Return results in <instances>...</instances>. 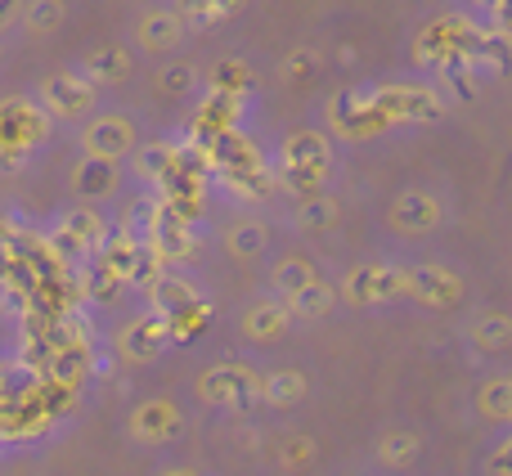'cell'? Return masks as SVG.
<instances>
[{
    "label": "cell",
    "mask_w": 512,
    "mask_h": 476,
    "mask_svg": "<svg viewBox=\"0 0 512 476\" xmlns=\"http://www.w3.org/2000/svg\"><path fill=\"white\" fill-rule=\"evenodd\" d=\"M198 391L203 400L212 405H225V409H248L256 396H261V378L248 369V364H216L198 378Z\"/></svg>",
    "instance_id": "obj_1"
},
{
    "label": "cell",
    "mask_w": 512,
    "mask_h": 476,
    "mask_svg": "<svg viewBox=\"0 0 512 476\" xmlns=\"http://www.w3.org/2000/svg\"><path fill=\"white\" fill-rule=\"evenodd\" d=\"M373 108L382 113V122H432V117H441V99L423 86H382L373 95Z\"/></svg>",
    "instance_id": "obj_2"
},
{
    "label": "cell",
    "mask_w": 512,
    "mask_h": 476,
    "mask_svg": "<svg viewBox=\"0 0 512 476\" xmlns=\"http://www.w3.org/2000/svg\"><path fill=\"white\" fill-rule=\"evenodd\" d=\"M342 292L355 306H378V301H391L405 292V270H396V265H360V270L346 274Z\"/></svg>",
    "instance_id": "obj_3"
},
{
    "label": "cell",
    "mask_w": 512,
    "mask_h": 476,
    "mask_svg": "<svg viewBox=\"0 0 512 476\" xmlns=\"http://www.w3.org/2000/svg\"><path fill=\"white\" fill-rule=\"evenodd\" d=\"M104 221H99L95 212H72L63 216V225L50 234V243H45V252L54 256H95L99 247H104Z\"/></svg>",
    "instance_id": "obj_4"
},
{
    "label": "cell",
    "mask_w": 512,
    "mask_h": 476,
    "mask_svg": "<svg viewBox=\"0 0 512 476\" xmlns=\"http://www.w3.org/2000/svg\"><path fill=\"white\" fill-rule=\"evenodd\" d=\"M45 135V117L23 99H5L0 104V149L32 153V144Z\"/></svg>",
    "instance_id": "obj_5"
},
{
    "label": "cell",
    "mask_w": 512,
    "mask_h": 476,
    "mask_svg": "<svg viewBox=\"0 0 512 476\" xmlns=\"http://www.w3.org/2000/svg\"><path fill=\"white\" fill-rule=\"evenodd\" d=\"M405 292H414L423 306H454L463 297V279L441 265H414L405 270Z\"/></svg>",
    "instance_id": "obj_6"
},
{
    "label": "cell",
    "mask_w": 512,
    "mask_h": 476,
    "mask_svg": "<svg viewBox=\"0 0 512 476\" xmlns=\"http://www.w3.org/2000/svg\"><path fill=\"white\" fill-rule=\"evenodd\" d=\"M131 144H135V126L126 117H95L86 126V158L117 162L122 153H131Z\"/></svg>",
    "instance_id": "obj_7"
},
{
    "label": "cell",
    "mask_w": 512,
    "mask_h": 476,
    "mask_svg": "<svg viewBox=\"0 0 512 476\" xmlns=\"http://www.w3.org/2000/svg\"><path fill=\"white\" fill-rule=\"evenodd\" d=\"M41 99H45V108H50V113L77 117V113H86V108L95 104V86H90L86 77L59 72V77H50V81L41 86Z\"/></svg>",
    "instance_id": "obj_8"
},
{
    "label": "cell",
    "mask_w": 512,
    "mask_h": 476,
    "mask_svg": "<svg viewBox=\"0 0 512 476\" xmlns=\"http://www.w3.org/2000/svg\"><path fill=\"white\" fill-rule=\"evenodd\" d=\"M167 342H171L167 319H162L158 310H153V315L135 319V324L122 333V355H126L131 364H144V360H153V355H158Z\"/></svg>",
    "instance_id": "obj_9"
},
{
    "label": "cell",
    "mask_w": 512,
    "mask_h": 476,
    "mask_svg": "<svg viewBox=\"0 0 512 476\" xmlns=\"http://www.w3.org/2000/svg\"><path fill=\"white\" fill-rule=\"evenodd\" d=\"M391 225L405 234H427L441 225V203L432 194H400L391 203Z\"/></svg>",
    "instance_id": "obj_10"
},
{
    "label": "cell",
    "mask_w": 512,
    "mask_h": 476,
    "mask_svg": "<svg viewBox=\"0 0 512 476\" xmlns=\"http://www.w3.org/2000/svg\"><path fill=\"white\" fill-rule=\"evenodd\" d=\"M131 432L140 436V441H171V436L180 432V414L176 405H167V400H153V405H140L131 418Z\"/></svg>",
    "instance_id": "obj_11"
},
{
    "label": "cell",
    "mask_w": 512,
    "mask_h": 476,
    "mask_svg": "<svg viewBox=\"0 0 512 476\" xmlns=\"http://www.w3.org/2000/svg\"><path fill=\"white\" fill-rule=\"evenodd\" d=\"M283 167H306L328 176V140L319 131H297L283 140Z\"/></svg>",
    "instance_id": "obj_12"
},
{
    "label": "cell",
    "mask_w": 512,
    "mask_h": 476,
    "mask_svg": "<svg viewBox=\"0 0 512 476\" xmlns=\"http://www.w3.org/2000/svg\"><path fill=\"white\" fill-rule=\"evenodd\" d=\"M288 324H292V315L283 301H261V306H252L248 315H243V333H248L252 342H274V337H283Z\"/></svg>",
    "instance_id": "obj_13"
},
{
    "label": "cell",
    "mask_w": 512,
    "mask_h": 476,
    "mask_svg": "<svg viewBox=\"0 0 512 476\" xmlns=\"http://www.w3.org/2000/svg\"><path fill=\"white\" fill-rule=\"evenodd\" d=\"M333 283H324V279H310L301 292H292L283 306H288V315L292 319H319V315H328L333 310Z\"/></svg>",
    "instance_id": "obj_14"
},
{
    "label": "cell",
    "mask_w": 512,
    "mask_h": 476,
    "mask_svg": "<svg viewBox=\"0 0 512 476\" xmlns=\"http://www.w3.org/2000/svg\"><path fill=\"white\" fill-rule=\"evenodd\" d=\"M72 185H77L81 198H104V194H113V185H117V162L86 158L77 171H72Z\"/></svg>",
    "instance_id": "obj_15"
},
{
    "label": "cell",
    "mask_w": 512,
    "mask_h": 476,
    "mask_svg": "<svg viewBox=\"0 0 512 476\" xmlns=\"http://www.w3.org/2000/svg\"><path fill=\"white\" fill-rule=\"evenodd\" d=\"M180 36H185V23H180L171 9H158V14H149L140 23V45L144 50H171V45H180Z\"/></svg>",
    "instance_id": "obj_16"
},
{
    "label": "cell",
    "mask_w": 512,
    "mask_h": 476,
    "mask_svg": "<svg viewBox=\"0 0 512 476\" xmlns=\"http://www.w3.org/2000/svg\"><path fill=\"white\" fill-rule=\"evenodd\" d=\"M86 81H126L131 77V54L117 50V45H104V50H95L86 59V72H81Z\"/></svg>",
    "instance_id": "obj_17"
},
{
    "label": "cell",
    "mask_w": 512,
    "mask_h": 476,
    "mask_svg": "<svg viewBox=\"0 0 512 476\" xmlns=\"http://www.w3.org/2000/svg\"><path fill=\"white\" fill-rule=\"evenodd\" d=\"M243 9V0H180V23L189 18V27H212V23H221V18H230V14H239Z\"/></svg>",
    "instance_id": "obj_18"
},
{
    "label": "cell",
    "mask_w": 512,
    "mask_h": 476,
    "mask_svg": "<svg viewBox=\"0 0 512 476\" xmlns=\"http://www.w3.org/2000/svg\"><path fill=\"white\" fill-rule=\"evenodd\" d=\"M153 310H158V315L162 319H167V315H176V310H185L189 306V301H194L198 297V292L194 288H189V283L185 279H171V274H162V279L158 283H153Z\"/></svg>",
    "instance_id": "obj_19"
},
{
    "label": "cell",
    "mask_w": 512,
    "mask_h": 476,
    "mask_svg": "<svg viewBox=\"0 0 512 476\" xmlns=\"http://www.w3.org/2000/svg\"><path fill=\"white\" fill-rule=\"evenodd\" d=\"M261 396L270 400V405H297V400L306 396V378H301L297 369H279L261 382Z\"/></svg>",
    "instance_id": "obj_20"
},
{
    "label": "cell",
    "mask_w": 512,
    "mask_h": 476,
    "mask_svg": "<svg viewBox=\"0 0 512 476\" xmlns=\"http://www.w3.org/2000/svg\"><path fill=\"white\" fill-rule=\"evenodd\" d=\"M472 342L486 346V351H504L512 342V319L499 315V310H490V315L472 319Z\"/></svg>",
    "instance_id": "obj_21"
},
{
    "label": "cell",
    "mask_w": 512,
    "mask_h": 476,
    "mask_svg": "<svg viewBox=\"0 0 512 476\" xmlns=\"http://www.w3.org/2000/svg\"><path fill=\"white\" fill-rule=\"evenodd\" d=\"M310 279H315L310 261H297V256H288V261H279V270H274V292H279V301H288L292 292H301Z\"/></svg>",
    "instance_id": "obj_22"
},
{
    "label": "cell",
    "mask_w": 512,
    "mask_h": 476,
    "mask_svg": "<svg viewBox=\"0 0 512 476\" xmlns=\"http://www.w3.org/2000/svg\"><path fill=\"white\" fill-rule=\"evenodd\" d=\"M297 225L301 230H333L337 225V203L333 198H324V194H315V198H306L301 203V212H297Z\"/></svg>",
    "instance_id": "obj_23"
},
{
    "label": "cell",
    "mask_w": 512,
    "mask_h": 476,
    "mask_svg": "<svg viewBox=\"0 0 512 476\" xmlns=\"http://www.w3.org/2000/svg\"><path fill=\"white\" fill-rule=\"evenodd\" d=\"M378 459L387 463V468H409V463L418 459V436L414 432H391L387 441L378 445Z\"/></svg>",
    "instance_id": "obj_24"
},
{
    "label": "cell",
    "mask_w": 512,
    "mask_h": 476,
    "mask_svg": "<svg viewBox=\"0 0 512 476\" xmlns=\"http://www.w3.org/2000/svg\"><path fill=\"white\" fill-rule=\"evenodd\" d=\"M481 414L495 418V423H508L512 418V382L508 378L486 382V391H481Z\"/></svg>",
    "instance_id": "obj_25"
},
{
    "label": "cell",
    "mask_w": 512,
    "mask_h": 476,
    "mask_svg": "<svg viewBox=\"0 0 512 476\" xmlns=\"http://www.w3.org/2000/svg\"><path fill=\"white\" fill-rule=\"evenodd\" d=\"M248 63H239V59H225L221 68H216V95H230V99H239L243 90H248Z\"/></svg>",
    "instance_id": "obj_26"
},
{
    "label": "cell",
    "mask_w": 512,
    "mask_h": 476,
    "mask_svg": "<svg viewBox=\"0 0 512 476\" xmlns=\"http://www.w3.org/2000/svg\"><path fill=\"white\" fill-rule=\"evenodd\" d=\"M261 247H265V230L256 221H243V225L230 230V252L234 256H252V252H261Z\"/></svg>",
    "instance_id": "obj_27"
},
{
    "label": "cell",
    "mask_w": 512,
    "mask_h": 476,
    "mask_svg": "<svg viewBox=\"0 0 512 476\" xmlns=\"http://www.w3.org/2000/svg\"><path fill=\"white\" fill-rule=\"evenodd\" d=\"M171 162H176V144H153V149L140 153V171L153 180H162L171 171Z\"/></svg>",
    "instance_id": "obj_28"
},
{
    "label": "cell",
    "mask_w": 512,
    "mask_h": 476,
    "mask_svg": "<svg viewBox=\"0 0 512 476\" xmlns=\"http://www.w3.org/2000/svg\"><path fill=\"white\" fill-rule=\"evenodd\" d=\"M59 18H63L59 0H32V9H27V27L32 32H50V27H59Z\"/></svg>",
    "instance_id": "obj_29"
},
{
    "label": "cell",
    "mask_w": 512,
    "mask_h": 476,
    "mask_svg": "<svg viewBox=\"0 0 512 476\" xmlns=\"http://www.w3.org/2000/svg\"><path fill=\"white\" fill-rule=\"evenodd\" d=\"M198 81V72L189 68V63H171V68H162V90L167 95H189Z\"/></svg>",
    "instance_id": "obj_30"
},
{
    "label": "cell",
    "mask_w": 512,
    "mask_h": 476,
    "mask_svg": "<svg viewBox=\"0 0 512 476\" xmlns=\"http://www.w3.org/2000/svg\"><path fill=\"white\" fill-rule=\"evenodd\" d=\"M283 459H288V463L310 459V441H288V445H283Z\"/></svg>",
    "instance_id": "obj_31"
},
{
    "label": "cell",
    "mask_w": 512,
    "mask_h": 476,
    "mask_svg": "<svg viewBox=\"0 0 512 476\" xmlns=\"http://www.w3.org/2000/svg\"><path fill=\"white\" fill-rule=\"evenodd\" d=\"M27 162V153H18V149H0V171H18Z\"/></svg>",
    "instance_id": "obj_32"
},
{
    "label": "cell",
    "mask_w": 512,
    "mask_h": 476,
    "mask_svg": "<svg viewBox=\"0 0 512 476\" xmlns=\"http://www.w3.org/2000/svg\"><path fill=\"white\" fill-rule=\"evenodd\" d=\"M315 63H319V59L306 50V54H292V59L283 63V68H288V77H297V68H315Z\"/></svg>",
    "instance_id": "obj_33"
},
{
    "label": "cell",
    "mask_w": 512,
    "mask_h": 476,
    "mask_svg": "<svg viewBox=\"0 0 512 476\" xmlns=\"http://www.w3.org/2000/svg\"><path fill=\"white\" fill-rule=\"evenodd\" d=\"M490 476H508V441L495 450V459H490Z\"/></svg>",
    "instance_id": "obj_34"
},
{
    "label": "cell",
    "mask_w": 512,
    "mask_h": 476,
    "mask_svg": "<svg viewBox=\"0 0 512 476\" xmlns=\"http://www.w3.org/2000/svg\"><path fill=\"white\" fill-rule=\"evenodd\" d=\"M14 18H18V0H0V32H5Z\"/></svg>",
    "instance_id": "obj_35"
},
{
    "label": "cell",
    "mask_w": 512,
    "mask_h": 476,
    "mask_svg": "<svg viewBox=\"0 0 512 476\" xmlns=\"http://www.w3.org/2000/svg\"><path fill=\"white\" fill-rule=\"evenodd\" d=\"M9 396H14V373H9L5 364H0V405H5Z\"/></svg>",
    "instance_id": "obj_36"
},
{
    "label": "cell",
    "mask_w": 512,
    "mask_h": 476,
    "mask_svg": "<svg viewBox=\"0 0 512 476\" xmlns=\"http://www.w3.org/2000/svg\"><path fill=\"white\" fill-rule=\"evenodd\" d=\"M481 5L495 9V14H499V27H504V0H481Z\"/></svg>",
    "instance_id": "obj_37"
},
{
    "label": "cell",
    "mask_w": 512,
    "mask_h": 476,
    "mask_svg": "<svg viewBox=\"0 0 512 476\" xmlns=\"http://www.w3.org/2000/svg\"><path fill=\"white\" fill-rule=\"evenodd\" d=\"M162 476H194V472H185V468H176V472H162Z\"/></svg>",
    "instance_id": "obj_38"
}]
</instances>
